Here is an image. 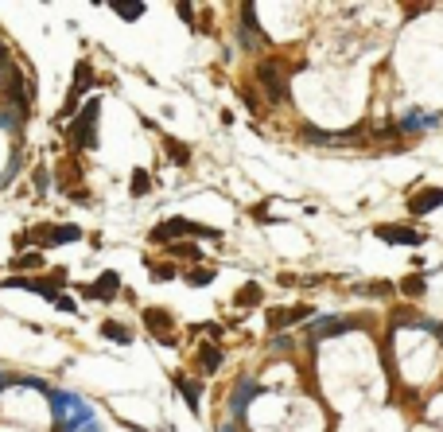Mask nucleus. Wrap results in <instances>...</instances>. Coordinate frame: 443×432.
Masks as SVG:
<instances>
[{"label": "nucleus", "instance_id": "28", "mask_svg": "<svg viewBox=\"0 0 443 432\" xmlns=\"http://www.w3.org/2000/svg\"><path fill=\"white\" fill-rule=\"evenodd\" d=\"M171 253H175V257H199L194 245H171Z\"/></svg>", "mask_w": 443, "mask_h": 432}, {"label": "nucleus", "instance_id": "10", "mask_svg": "<svg viewBox=\"0 0 443 432\" xmlns=\"http://www.w3.org/2000/svg\"><path fill=\"white\" fill-rule=\"evenodd\" d=\"M90 86H94V67L82 59L78 67H74V86H71V94H74V97H82Z\"/></svg>", "mask_w": 443, "mask_h": 432}, {"label": "nucleus", "instance_id": "25", "mask_svg": "<svg viewBox=\"0 0 443 432\" xmlns=\"http://www.w3.org/2000/svg\"><path fill=\"white\" fill-rule=\"evenodd\" d=\"M362 292H366V296H389L393 285H389V280H373V285H362Z\"/></svg>", "mask_w": 443, "mask_h": 432}, {"label": "nucleus", "instance_id": "2", "mask_svg": "<svg viewBox=\"0 0 443 432\" xmlns=\"http://www.w3.org/2000/svg\"><path fill=\"white\" fill-rule=\"evenodd\" d=\"M175 234H194V238H218L214 226H199V222H191V218H168V222H160L156 230H152V241H160V245H168Z\"/></svg>", "mask_w": 443, "mask_h": 432}, {"label": "nucleus", "instance_id": "11", "mask_svg": "<svg viewBox=\"0 0 443 432\" xmlns=\"http://www.w3.org/2000/svg\"><path fill=\"white\" fill-rule=\"evenodd\" d=\"M261 300H264V292H261V285H257V280L241 285V288H238V296H233V304H238V308H257Z\"/></svg>", "mask_w": 443, "mask_h": 432}, {"label": "nucleus", "instance_id": "8", "mask_svg": "<svg viewBox=\"0 0 443 432\" xmlns=\"http://www.w3.org/2000/svg\"><path fill=\"white\" fill-rule=\"evenodd\" d=\"M350 327H354V320H346V315H327V320L315 324V339H335L342 331H350Z\"/></svg>", "mask_w": 443, "mask_h": 432}, {"label": "nucleus", "instance_id": "16", "mask_svg": "<svg viewBox=\"0 0 443 432\" xmlns=\"http://www.w3.org/2000/svg\"><path fill=\"white\" fill-rule=\"evenodd\" d=\"M129 191H132V199H144V195L152 191V176L144 168H136L132 171V180H129Z\"/></svg>", "mask_w": 443, "mask_h": 432}, {"label": "nucleus", "instance_id": "12", "mask_svg": "<svg viewBox=\"0 0 443 432\" xmlns=\"http://www.w3.org/2000/svg\"><path fill=\"white\" fill-rule=\"evenodd\" d=\"M101 335H105L109 343H121V347H129L132 343V331L125 324H117V320H105V324H101Z\"/></svg>", "mask_w": 443, "mask_h": 432}, {"label": "nucleus", "instance_id": "29", "mask_svg": "<svg viewBox=\"0 0 443 432\" xmlns=\"http://www.w3.org/2000/svg\"><path fill=\"white\" fill-rule=\"evenodd\" d=\"M222 432H233V429H222Z\"/></svg>", "mask_w": 443, "mask_h": 432}, {"label": "nucleus", "instance_id": "27", "mask_svg": "<svg viewBox=\"0 0 443 432\" xmlns=\"http://www.w3.org/2000/svg\"><path fill=\"white\" fill-rule=\"evenodd\" d=\"M401 125H405V129H424V125H428V117H420V113H412V117H405Z\"/></svg>", "mask_w": 443, "mask_h": 432}, {"label": "nucleus", "instance_id": "6", "mask_svg": "<svg viewBox=\"0 0 443 432\" xmlns=\"http://www.w3.org/2000/svg\"><path fill=\"white\" fill-rule=\"evenodd\" d=\"M261 82H264V94L273 97V101H288V86H284V74L276 67L273 59L261 62Z\"/></svg>", "mask_w": 443, "mask_h": 432}, {"label": "nucleus", "instance_id": "7", "mask_svg": "<svg viewBox=\"0 0 443 432\" xmlns=\"http://www.w3.org/2000/svg\"><path fill=\"white\" fill-rule=\"evenodd\" d=\"M435 206H443V187H424V191H416L408 199V211L412 215H431Z\"/></svg>", "mask_w": 443, "mask_h": 432}, {"label": "nucleus", "instance_id": "13", "mask_svg": "<svg viewBox=\"0 0 443 432\" xmlns=\"http://www.w3.org/2000/svg\"><path fill=\"white\" fill-rule=\"evenodd\" d=\"M78 238H82V226H74V222H62V226L51 230V245H71Z\"/></svg>", "mask_w": 443, "mask_h": 432}, {"label": "nucleus", "instance_id": "21", "mask_svg": "<svg viewBox=\"0 0 443 432\" xmlns=\"http://www.w3.org/2000/svg\"><path fill=\"white\" fill-rule=\"evenodd\" d=\"M401 292H405V296H412V300H416V296H424V276H405V280H401Z\"/></svg>", "mask_w": 443, "mask_h": 432}, {"label": "nucleus", "instance_id": "18", "mask_svg": "<svg viewBox=\"0 0 443 432\" xmlns=\"http://www.w3.org/2000/svg\"><path fill=\"white\" fill-rule=\"evenodd\" d=\"M164 152H168L171 164H191V148L183 141H164Z\"/></svg>", "mask_w": 443, "mask_h": 432}, {"label": "nucleus", "instance_id": "3", "mask_svg": "<svg viewBox=\"0 0 443 432\" xmlns=\"http://www.w3.org/2000/svg\"><path fill=\"white\" fill-rule=\"evenodd\" d=\"M117 292H121V273L117 269H105L94 285H82V296L86 300H97V304H109Z\"/></svg>", "mask_w": 443, "mask_h": 432}, {"label": "nucleus", "instance_id": "14", "mask_svg": "<svg viewBox=\"0 0 443 432\" xmlns=\"http://www.w3.org/2000/svg\"><path fill=\"white\" fill-rule=\"evenodd\" d=\"M78 180H82V168H78L74 160H62V164H59V187H62V191H71Z\"/></svg>", "mask_w": 443, "mask_h": 432}, {"label": "nucleus", "instance_id": "24", "mask_svg": "<svg viewBox=\"0 0 443 432\" xmlns=\"http://www.w3.org/2000/svg\"><path fill=\"white\" fill-rule=\"evenodd\" d=\"M113 12L125 16V20H140V16H144V4H121V0H117V4H113Z\"/></svg>", "mask_w": 443, "mask_h": 432}, {"label": "nucleus", "instance_id": "26", "mask_svg": "<svg viewBox=\"0 0 443 432\" xmlns=\"http://www.w3.org/2000/svg\"><path fill=\"white\" fill-rule=\"evenodd\" d=\"M51 304H55L59 312H78V304H74L71 296H66V292H59V296H51Z\"/></svg>", "mask_w": 443, "mask_h": 432}, {"label": "nucleus", "instance_id": "5", "mask_svg": "<svg viewBox=\"0 0 443 432\" xmlns=\"http://www.w3.org/2000/svg\"><path fill=\"white\" fill-rule=\"evenodd\" d=\"M381 241H389V245H424V234L412 226H393V222H385V226L373 230Z\"/></svg>", "mask_w": 443, "mask_h": 432}, {"label": "nucleus", "instance_id": "4", "mask_svg": "<svg viewBox=\"0 0 443 432\" xmlns=\"http://www.w3.org/2000/svg\"><path fill=\"white\" fill-rule=\"evenodd\" d=\"M144 327H148L160 343H175V335H171V331H175V320H171L164 308H144Z\"/></svg>", "mask_w": 443, "mask_h": 432}, {"label": "nucleus", "instance_id": "19", "mask_svg": "<svg viewBox=\"0 0 443 432\" xmlns=\"http://www.w3.org/2000/svg\"><path fill=\"white\" fill-rule=\"evenodd\" d=\"M253 397H257V382H241V385H238V394H233V409L241 413V409L249 405Z\"/></svg>", "mask_w": 443, "mask_h": 432}, {"label": "nucleus", "instance_id": "9", "mask_svg": "<svg viewBox=\"0 0 443 432\" xmlns=\"http://www.w3.org/2000/svg\"><path fill=\"white\" fill-rule=\"evenodd\" d=\"M307 315H312V308H292V312L273 308V312H268V327H273V331H280L284 324H296V320H307Z\"/></svg>", "mask_w": 443, "mask_h": 432}, {"label": "nucleus", "instance_id": "23", "mask_svg": "<svg viewBox=\"0 0 443 432\" xmlns=\"http://www.w3.org/2000/svg\"><path fill=\"white\" fill-rule=\"evenodd\" d=\"M148 276H152L156 285H164V280H175V265H148Z\"/></svg>", "mask_w": 443, "mask_h": 432}, {"label": "nucleus", "instance_id": "22", "mask_svg": "<svg viewBox=\"0 0 443 432\" xmlns=\"http://www.w3.org/2000/svg\"><path fill=\"white\" fill-rule=\"evenodd\" d=\"M214 269H191V273H187V285L191 288H203V285H210V280H214Z\"/></svg>", "mask_w": 443, "mask_h": 432}, {"label": "nucleus", "instance_id": "1", "mask_svg": "<svg viewBox=\"0 0 443 432\" xmlns=\"http://www.w3.org/2000/svg\"><path fill=\"white\" fill-rule=\"evenodd\" d=\"M97 117H101V101L97 97H90L78 113H74L71 129H66V141L74 144V148H97Z\"/></svg>", "mask_w": 443, "mask_h": 432}, {"label": "nucleus", "instance_id": "17", "mask_svg": "<svg viewBox=\"0 0 443 432\" xmlns=\"http://www.w3.org/2000/svg\"><path fill=\"white\" fill-rule=\"evenodd\" d=\"M199 366H203L206 374H214L218 366H222V350L210 347V343H206V347H199Z\"/></svg>", "mask_w": 443, "mask_h": 432}, {"label": "nucleus", "instance_id": "15", "mask_svg": "<svg viewBox=\"0 0 443 432\" xmlns=\"http://www.w3.org/2000/svg\"><path fill=\"white\" fill-rule=\"evenodd\" d=\"M175 385H179V394H183V401H187V409H191V413H199V385H194L191 378H183V374H175Z\"/></svg>", "mask_w": 443, "mask_h": 432}, {"label": "nucleus", "instance_id": "20", "mask_svg": "<svg viewBox=\"0 0 443 432\" xmlns=\"http://www.w3.org/2000/svg\"><path fill=\"white\" fill-rule=\"evenodd\" d=\"M12 269H20V273H24V269H43V253H39V250L20 253V257L12 261Z\"/></svg>", "mask_w": 443, "mask_h": 432}]
</instances>
